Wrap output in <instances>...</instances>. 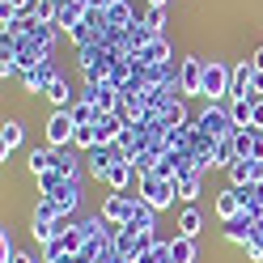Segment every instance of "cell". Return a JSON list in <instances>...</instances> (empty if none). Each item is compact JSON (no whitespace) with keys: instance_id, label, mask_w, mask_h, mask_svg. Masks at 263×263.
<instances>
[{"instance_id":"obj_1","label":"cell","mask_w":263,"mask_h":263,"mask_svg":"<svg viewBox=\"0 0 263 263\" xmlns=\"http://www.w3.org/2000/svg\"><path fill=\"white\" fill-rule=\"evenodd\" d=\"M174 195H178V178H166V174H157V170H144L136 178V200H144L149 208H170L174 204Z\"/></svg>"},{"instance_id":"obj_2","label":"cell","mask_w":263,"mask_h":263,"mask_svg":"<svg viewBox=\"0 0 263 263\" xmlns=\"http://www.w3.org/2000/svg\"><path fill=\"white\" fill-rule=\"evenodd\" d=\"M229 81H234V68L229 64H221V60H208L204 64V98L208 102H221V98H229Z\"/></svg>"},{"instance_id":"obj_3","label":"cell","mask_w":263,"mask_h":263,"mask_svg":"<svg viewBox=\"0 0 263 263\" xmlns=\"http://www.w3.org/2000/svg\"><path fill=\"white\" fill-rule=\"evenodd\" d=\"M119 161H127L123 144H98V149H89V174L98 178V183H106L110 170L119 166Z\"/></svg>"},{"instance_id":"obj_4","label":"cell","mask_w":263,"mask_h":263,"mask_svg":"<svg viewBox=\"0 0 263 263\" xmlns=\"http://www.w3.org/2000/svg\"><path fill=\"white\" fill-rule=\"evenodd\" d=\"M195 127H200L208 140H225V136H234V132H238L234 119H229V110H221L217 102H212V106L200 115V119H195Z\"/></svg>"},{"instance_id":"obj_5","label":"cell","mask_w":263,"mask_h":263,"mask_svg":"<svg viewBox=\"0 0 263 263\" xmlns=\"http://www.w3.org/2000/svg\"><path fill=\"white\" fill-rule=\"evenodd\" d=\"M72 132H77L72 110H55L51 119H47V144H51V149H64V144H72Z\"/></svg>"},{"instance_id":"obj_6","label":"cell","mask_w":263,"mask_h":263,"mask_svg":"<svg viewBox=\"0 0 263 263\" xmlns=\"http://www.w3.org/2000/svg\"><path fill=\"white\" fill-rule=\"evenodd\" d=\"M132 208H136V195H119V191H110L106 200H102V221H106V225H127Z\"/></svg>"},{"instance_id":"obj_7","label":"cell","mask_w":263,"mask_h":263,"mask_svg":"<svg viewBox=\"0 0 263 263\" xmlns=\"http://www.w3.org/2000/svg\"><path fill=\"white\" fill-rule=\"evenodd\" d=\"M55 81V64H51V55L47 60H39L34 68H26L22 72V85H26V93H47V85Z\"/></svg>"},{"instance_id":"obj_8","label":"cell","mask_w":263,"mask_h":263,"mask_svg":"<svg viewBox=\"0 0 263 263\" xmlns=\"http://www.w3.org/2000/svg\"><path fill=\"white\" fill-rule=\"evenodd\" d=\"M136 60H144V68H166V64H170V43L161 39V34H153L149 43L140 47Z\"/></svg>"},{"instance_id":"obj_9","label":"cell","mask_w":263,"mask_h":263,"mask_svg":"<svg viewBox=\"0 0 263 263\" xmlns=\"http://www.w3.org/2000/svg\"><path fill=\"white\" fill-rule=\"evenodd\" d=\"M127 229H136L140 238H153V229H157V208H149L144 200H136V208H132V217H127Z\"/></svg>"},{"instance_id":"obj_10","label":"cell","mask_w":263,"mask_h":263,"mask_svg":"<svg viewBox=\"0 0 263 263\" xmlns=\"http://www.w3.org/2000/svg\"><path fill=\"white\" fill-rule=\"evenodd\" d=\"M255 183H263L259 161H246V157H238L234 166H229V187H255Z\"/></svg>"},{"instance_id":"obj_11","label":"cell","mask_w":263,"mask_h":263,"mask_svg":"<svg viewBox=\"0 0 263 263\" xmlns=\"http://www.w3.org/2000/svg\"><path fill=\"white\" fill-rule=\"evenodd\" d=\"M178 89L183 93H200L204 89V64L200 60H183V68H178Z\"/></svg>"},{"instance_id":"obj_12","label":"cell","mask_w":263,"mask_h":263,"mask_svg":"<svg viewBox=\"0 0 263 263\" xmlns=\"http://www.w3.org/2000/svg\"><path fill=\"white\" fill-rule=\"evenodd\" d=\"M47 200H55V208L68 217V212L81 204V178H64V187H60L55 195H47Z\"/></svg>"},{"instance_id":"obj_13","label":"cell","mask_w":263,"mask_h":263,"mask_svg":"<svg viewBox=\"0 0 263 263\" xmlns=\"http://www.w3.org/2000/svg\"><path fill=\"white\" fill-rule=\"evenodd\" d=\"M238 212H242V187H225L217 195V217L221 221H234Z\"/></svg>"},{"instance_id":"obj_14","label":"cell","mask_w":263,"mask_h":263,"mask_svg":"<svg viewBox=\"0 0 263 263\" xmlns=\"http://www.w3.org/2000/svg\"><path fill=\"white\" fill-rule=\"evenodd\" d=\"M132 178H140V174H136V166H132V161H119V166L110 170V178H106V191L127 195V191H132Z\"/></svg>"},{"instance_id":"obj_15","label":"cell","mask_w":263,"mask_h":263,"mask_svg":"<svg viewBox=\"0 0 263 263\" xmlns=\"http://www.w3.org/2000/svg\"><path fill=\"white\" fill-rule=\"evenodd\" d=\"M229 119H234V127H251L255 119V98H229Z\"/></svg>"},{"instance_id":"obj_16","label":"cell","mask_w":263,"mask_h":263,"mask_svg":"<svg viewBox=\"0 0 263 263\" xmlns=\"http://www.w3.org/2000/svg\"><path fill=\"white\" fill-rule=\"evenodd\" d=\"M106 26H110V30H132V26H136V17H132V5H127V0H115V5L106 9Z\"/></svg>"},{"instance_id":"obj_17","label":"cell","mask_w":263,"mask_h":263,"mask_svg":"<svg viewBox=\"0 0 263 263\" xmlns=\"http://www.w3.org/2000/svg\"><path fill=\"white\" fill-rule=\"evenodd\" d=\"M17 144H22V123L17 119H5V123H0V157L9 161V153L17 149Z\"/></svg>"},{"instance_id":"obj_18","label":"cell","mask_w":263,"mask_h":263,"mask_svg":"<svg viewBox=\"0 0 263 263\" xmlns=\"http://www.w3.org/2000/svg\"><path fill=\"white\" fill-rule=\"evenodd\" d=\"M238 161V144H234V136H225V140H212V166H234Z\"/></svg>"},{"instance_id":"obj_19","label":"cell","mask_w":263,"mask_h":263,"mask_svg":"<svg viewBox=\"0 0 263 263\" xmlns=\"http://www.w3.org/2000/svg\"><path fill=\"white\" fill-rule=\"evenodd\" d=\"M43 98H47V102H51L55 110H68V106H72V93H68V81H64V77H55L51 85H47V93H43Z\"/></svg>"},{"instance_id":"obj_20","label":"cell","mask_w":263,"mask_h":263,"mask_svg":"<svg viewBox=\"0 0 263 263\" xmlns=\"http://www.w3.org/2000/svg\"><path fill=\"white\" fill-rule=\"evenodd\" d=\"M51 166H55V149H51V144H47V149H34V153H30V174H34V178H43Z\"/></svg>"},{"instance_id":"obj_21","label":"cell","mask_w":263,"mask_h":263,"mask_svg":"<svg viewBox=\"0 0 263 263\" xmlns=\"http://www.w3.org/2000/svg\"><path fill=\"white\" fill-rule=\"evenodd\" d=\"M200 225H204V217H200L195 208H183V212H178V238H195V234H200Z\"/></svg>"},{"instance_id":"obj_22","label":"cell","mask_w":263,"mask_h":263,"mask_svg":"<svg viewBox=\"0 0 263 263\" xmlns=\"http://www.w3.org/2000/svg\"><path fill=\"white\" fill-rule=\"evenodd\" d=\"M170 259L174 263H195V238H170Z\"/></svg>"},{"instance_id":"obj_23","label":"cell","mask_w":263,"mask_h":263,"mask_svg":"<svg viewBox=\"0 0 263 263\" xmlns=\"http://www.w3.org/2000/svg\"><path fill=\"white\" fill-rule=\"evenodd\" d=\"M195 195H200V170L195 174H178V200H195Z\"/></svg>"},{"instance_id":"obj_24","label":"cell","mask_w":263,"mask_h":263,"mask_svg":"<svg viewBox=\"0 0 263 263\" xmlns=\"http://www.w3.org/2000/svg\"><path fill=\"white\" fill-rule=\"evenodd\" d=\"M51 170H55V174H64V178H81V174H77V166H72V157L64 153V149H55V166H51Z\"/></svg>"},{"instance_id":"obj_25","label":"cell","mask_w":263,"mask_h":263,"mask_svg":"<svg viewBox=\"0 0 263 263\" xmlns=\"http://www.w3.org/2000/svg\"><path fill=\"white\" fill-rule=\"evenodd\" d=\"M17 259V246H13V238H9V229L0 234V263H13Z\"/></svg>"},{"instance_id":"obj_26","label":"cell","mask_w":263,"mask_h":263,"mask_svg":"<svg viewBox=\"0 0 263 263\" xmlns=\"http://www.w3.org/2000/svg\"><path fill=\"white\" fill-rule=\"evenodd\" d=\"M161 26H166V9L149 5V30H153V34H161Z\"/></svg>"},{"instance_id":"obj_27","label":"cell","mask_w":263,"mask_h":263,"mask_svg":"<svg viewBox=\"0 0 263 263\" xmlns=\"http://www.w3.org/2000/svg\"><path fill=\"white\" fill-rule=\"evenodd\" d=\"M183 119H187V106H183V102H170V106H166V123L174 127V123H183Z\"/></svg>"},{"instance_id":"obj_28","label":"cell","mask_w":263,"mask_h":263,"mask_svg":"<svg viewBox=\"0 0 263 263\" xmlns=\"http://www.w3.org/2000/svg\"><path fill=\"white\" fill-rule=\"evenodd\" d=\"M5 5H13V9H17V13H22V17H26V13H30V9H34V5H39V0H5Z\"/></svg>"},{"instance_id":"obj_29","label":"cell","mask_w":263,"mask_h":263,"mask_svg":"<svg viewBox=\"0 0 263 263\" xmlns=\"http://www.w3.org/2000/svg\"><path fill=\"white\" fill-rule=\"evenodd\" d=\"M251 68H255V72H263V47H255V55H251Z\"/></svg>"},{"instance_id":"obj_30","label":"cell","mask_w":263,"mask_h":263,"mask_svg":"<svg viewBox=\"0 0 263 263\" xmlns=\"http://www.w3.org/2000/svg\"><path fill=\"white\" fill-rule=\"evenodd\" d=\"M13 263H34V259H30V255H22V251H17V259H13Z\"/></svg>"},{"instance_id":"obj_31","label":"cell","mask_w":263,"mask_h":263,"mask_svg":"<svg viewBox=\"0 0 263 263\" xmlns=\"http://www.w3.org/2000/svg\"><path fill=\"white\" fill-rule=\"evenodd\" d=\"M144 5H157V9H166V0H144Z\"/></svg>"}]
</instances>
